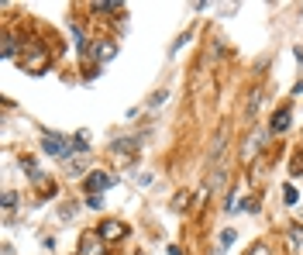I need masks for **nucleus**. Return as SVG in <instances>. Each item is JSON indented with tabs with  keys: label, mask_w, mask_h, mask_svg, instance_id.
Instances as JSON below:
<instances>
[{
	"label": "nucleus",
	"mask_w": 303,
	"mask_h": 255,
	"mask_svg": "<svg viewBox=\"0 0 303 255\" xmlns=\"http://www.w3.org/2000/svg\"><path fill=\"white\" fill-rule=\"evenodd\" d=\"M169 255H183V252H179V248H176V245H169Z\"/></svg>",
	"instance_id": "obj_17"
},
{
	"label": "nucleus",
	"mask_w": 303,
	"mask_h": 255,
	"mask_svg": "<svg viewBox=\"0 0 303 255\" xmlns=\"http://www.w3.org/2000/svg\"><path fill=\"white\" fill-rule=\"evenodd\" d=\"M286 128H290V107H279V111L272 114V124H269V131H272V135H282Z\"/></svg>",
	"instance_id": "obj_6"
},
{
	"label": "nucleus",
	"mask_w": 303,
	"mask_h": 255,
	"mask_svg": "<svg viewBox=\"0 0 303 255\" xmlns=\"http://www.w3.org/2000/svg\"><path fill=\"white\" fill-rule=\"evenodd\" d=\"M14 204H17V193L7 190V193H4V210H14Z\"/></svg>",
	"instance_id": "obj_13"
},
{
	"label": "nucleus",
	"mask_w": 303,
	"mask_h": 255,
	"mask_svg": "<svg viewBox=\"0 0 303 255\" xmlns=\"http://www.w3.org/2000/svg\"><path fill=\"white\" fill-rule=\"evenodd\" d=\"M269 135H272V131H269V124H258L255 131L245 138V145H241V159H245V162H252V159H258V155H262Z\"/></svg>",
	"instance_id": "obj_1"
},
{
	"label": "nucleus",
	"mask_w": 303,
	"mask_h": 255,
	"mask_svg": "<svg viewBox=\"0 0 303 255\" xmlns=\"http://www.w3.org/2000/svg\"><path fill=\"white\" fill-rule=\"evenodd\" d=\"M248 255H272V248H269L266 242H255V245H252V252H248Z\"/></svg>",
	"instance_id": "obj_12"
},
{
	"label": "nucleus",
	"mask_w": 303,
	"mask_h": 255,
	"mask_svg": "<svg viewBox=\"0 0 303 255\" xmlns=\"http://www.w3.org/2000/svg\"><path fill=\"white\" fill-rule=\"evenodd\" d=\"M93 56H97V62H110V59L117 56V45H114V42H97Z\"/></svg>",
	"instance_id": "obj_7"
},
{
	"label": "nucleus",
	"mask_w": 303,
	"mask_h": 255,
	"mask_svg": "<svg viewBox=\"0 0 303 255\" xmlns=\"http://www.w3.org/2000/svg\"><path fill=\"white\" fill-rule=\"evenodd\" d=\"M93 11H124V4H117V0H110V4H93Z\"/></svg>",
	"instance_id": "obj_11"
},
{
	"label": "nucleus",
	"mask_w": 303,
	"mask_h": 255,
	"mask_svg": "<svg viewBox=\"0 0 303 255\" xmlns=\"http://www.w3.org/2000/svg\"><path fill=\"white\" fill-rule=\"evenodd\" d=\"M234 238H238V231H234V228H224L221 231V248H231Z\"/></svg>",
	"instance_id": "obj_10"
},
{
	"label": "nucleus",
	"mask_w": 303,
	"mask_h": 255,
	"mask_svg": "<svg viewBox=\"0 0 303 255\" xmlns=\"http://www.w3.org/2000/svg\"><path fill=\"white\" fill-rule=\"evenodd\" d=\"M282 200H286V204H296V190L286 186V190H282Z\"/></svg>",
	"instance_id": "obj_15"
},
{
	"label": "nucleus",
	"mask_w": 303,
	"mask_h": 255,
	"mask_svg": "<svg viewBox=\"0 0 303 255\" xmlns=\"http://www.w3.org/2000/svg\"><path fill=\"white\" fill-rule=\"evenodd\" d=\"M104 238H100V231H86L80 238V255H107L104 252Z\"/></svg>",
	"instance_id": "obj_4"
},
{
	"label": "nucleus",
	"mask_w": 303,
	"mask_h": 255,
	"mask_svg": "<svg viewBox=\"0 0 303 255\" xmlns=\"http://www.w3.org/2000/svg\"><path fill=\"white\" fill-rule=\"evenodd\" d=\"M72 38H76V52H80V56H86V52H90V42H86V35H83L80 24H72Z\"/></svg>",
	"instance_id": "obj_9"
},
{
	"label": "nucleus",
	"mask_w": 303,
	"mask_h": 255,
	"mask_svg": "<svg viewBox=\"0 0 303 255\" xmlns=\"http://www.w3.org/2000/svg\"><path fill=\"white\" fill-rule=\"evenodd\" d=\"M42 145H45L48 155H55V159H66V162H69V155L76 152V149H72V141H66L62 135H48V131L42 135Z\"/></svg>",
	"instance_id": "obj_2"
},
{
	"label": "nucleus",
	"mask_w": 303,
	"mask_h": 255,
	"mask_svg": "<svg viewBox=\"0 0 303 255\" xmlns=\"http://www.w3.org/2000/svg\"><path fill=\"white\" fill-rule=\"evenodd\" d=\"M245 210H248V214H255V210H258V200L248 197V200H245Z\"/></svg>",
	"instance_id": "obj_16"
},
{
	"label": "nucleus",
	"mask_w": 303,
	"mask_h": 255,
	"mask_svg": "<svg viewBox=\"0 0 303 255\" xmlns=\"http://www.w3.org/2000/svg\"><path fill=\"white\" fill-rule=\"evenodd\" d=\"M296 93H303V80H300V83H296Z\"/></svg>",
	"instance_id": "obj_18"
},
{
	"label": "nucleus",
	"mask_w": 303,
	"mask_h": 255,
	"mask_svg": "<svg viewBox=\"0 0 303 255\" xmlns=\"http://www.w3.org/2000/svg\"><path fill=\"white\" fill-rule=\"evenodd\" d=\"M114 183H117V179H114L110 173H104V169H93V173L86 176V190H90V193H97V197H100L104 190H110Z\"/></svg>",
	"instance_id": "obj_3"
},
{
	"label": "nucleus",
	"mask_w": 303,
	"mask_h": 255,
	"mask_svg": "<svg viewBox=\"0 0 303 255\" xmlns=\"http://www.w3.org/2000/svg\"><path fill=\"white\" fill-rule=\"evenodd\" d=\"M97 231H100V238H104V242H121V238L128 234V224H124V221H114V217H110V221H104Z\"/></svg>",
	"instance_id": "obj_5"
},
{
	"label": "nucleus",
	"mask_w": 303,
	"mask_h": 255,
	"mask_svg": "<svg viewBox=\"0 0 303 255\" xmlns=\"http://www.w3.org/2000/svg\"><path fill=\"white\" fill-rule=\"evenodd\" d=\"M4 59H14V38H4Z\"/></svg>",
	"instance_id": "obj_14"
},
{
	"label": "nucleus",
	"mask_w": 303,
	"mask_h": 255,
	"mask_svg": "<svg viewBox=\"0 0 303 255\" xmlns=\"http://www.w3.org/2000/svg\"><path fill=\"white\" fill-rule=\"evenodd\" d=\"M286 242H290V252H293V255H303V224L290 228V234H286Z\"/></svg>",
	"instance_id": "obj_8"
}]
</instances>
